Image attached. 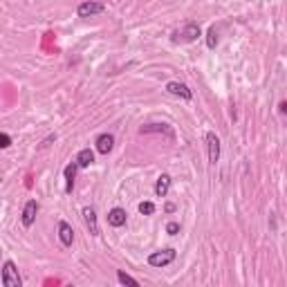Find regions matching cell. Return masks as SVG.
I'll return each instance as SVG.
<instances>
[{
    "instance_id": "6da1fadb",
    "label": "cell",
    "mask_w": 287,
    "mask_h": 287,
    "mask_svg": "<svg viewBox=\"0 0 287 287\" xmlns=\"http://www.w3.org/2000/svg\"><path fill=\"white\" fill-rule=\"evenodd\" d=\"M173 260H175V249H160V251H153V254L148 256V265L157 267V269L171 265Z\"/></svg>"
},
{
    "instance_id": "7a4b0ae2",
    "label": "cell",
    "mask_w": 287,
    "mask_h": 287,
    "mask_svg": "<svg viewBox=\"0 0 287 287\" xmlns=\"http://www.w3.org/2000/svg\"><path fill=\"white\" fill-rule=\"evenodd\" d=\"M20 276L18 269H16L14 260H5L3 265V287H20Z\"/></svg>"
},
{
    "instance_id": "3957f363",
    "label": "cell",
    "mask_w": 287,
    "mask_h": 287,
    "mask_svg": "<svg viewBox=\"0 0 287 287\" xmlns=\"http://www.w3.org/2000/svg\"><path fill=\"white\" fill-rule=\"evenodd\" d=\"M106 5L103 3H94V0H88V3H81L76 9V14L81 16V18H92V16L97 14H103Z\"/></svg>"
},
{
    "instance_id": "277c9868",
    "label": "cell",
    "mask_w": 287,
    "mask_h": 287,
    "mask_svg": "<svg viewBox=\"0 0 287 287\" xmlns=\"http://www.w3.org/2000/svg\"><path fill=\"white\" fill-rule=\"evenodd\" d=\"M139 133H142V135L162 133V135H166L168 139H175V133H173V128L168 126V123H146V126L139 128Z\"/></svg>"
},
{
    "instance_id": "5b68a950",
    "label": "cell",
    "mask_w": 287,
    "mask_h": 287,
    "mask_svg": "<svg viewBox=\"0 0 287 287\" xmlns=\"http://www.w3.org/2000/svg\"><path fill=\"white\" fill-rule=\"evenodd\" d=\"M206 148H209V164L220 160V139L216 133H206Z\"/></svg>"
},
{
    "instance_id": "8992f818",
    "label": "cell",
    "mask_w": 287,
    "mask_h": 287,
    "mask_svg": "<svg viewBox=\"0 0 287 287\" xmlns=\"http://www.w3.org/2000/svg\"><path fill=\"white\" fill-rule=\"evenodd\" d=\"M166 92L173 94V97H182L184 101H191V97H193V92L189 90V86H184V83H177V81L166 83Z\"/></svg>"
},
{
    "instance_id": "52a82bcc",
    "label": "cell",
    "mask_w": 287,
    "mask_h": 287,
    "mask_svg": "<svg viewBox=\"0 0 287 287\" xmlns=\"http://www.w3.org/2000/svg\"><path fill=\"white\" fill-rule=\"evenodd\" d=\"M36 213H38V202L36 200H30L25 204V209H22V216H20V220L25 227H32L34 222H36Z\"/></svg>"
},
{
    "instance_id": "ba28073f",
    "label": "cell",
    "mask_w": 287,
    "mask_h": 287,
    "mask_svg": "<svg viewBox=\"0 0 287 287\" xmlns=\"http://www.w3.org/2000/svg\"><path fill=\"white\" fill-rule=\"evenodd\" d=\"M182 36V41H187V43H193V41H198V38L202 36V32H200V25L198 22H189L187 27L182 30V34H175V41Z\"/></svg>"
},
{
    "instance_id": "9c48e42d",
    "label": "cell",
    "mask_w": 287,
    "mask_h": 287,
    "mask_svg": "<svg viewBox=\"0 0 287 287\" xmlns=\"http://www.w3.org/2000/svg\"><path fill=\"white\" fill-rule=\"evenodd\" d=\"M59 238H61V245L63 247H72V243H74V229L65 220L59 222Z\"/></svg>"
},
{
    "instance_id": "30bf717a",
    "label": "cell",
    "mask_w": 287,
    "mask_h": 287,
    "mask_svg": "<svg viewBox=\"0 0 287 287\" xmlns=\"http://www.w3.org/2000/svg\"><path fill=\"white\" fill-rule=\"evenodd\" d=\"M83 220H86L88 229L92 236H99V224H97V211H94V206H86L83 209Z\"/></svg>"
},
{
    "instance_id": "8fae6325",
    "label": "cell",
    "mask_w": 287,
    "mask_h": 287,
    "mask_svg": "<svg viewBox=\"0 0 287 287\" xmlns=\"http://www.w3.org/2000/svg\"><path fill=\"white\" fill-rule=\"evenodd\" d=\"M126 218H128V213L121 209V206H115V209H110L108 213V224L110 227H123L126 224Z\"/></svg>"
},
{
    "instance_id": "7c38bea8",
    "label": "cell",
    "mask_w": 287,
    "mask_h": 287,
    "mask_svg": "<svg viewBox=\"0 0 287 287\" xmlns=\"http://www.w3.org/2000/svg\"><path fill=\"white\" fill-rule=\"evenodd\" d=\"M168 191H171V175L162 173V175L157 177V182H155V195L157 198H166Z\"/></svg>"
},
{
    "instance_id": "4fadbf2b",
    "label": "cell",
    "mask_w": 287,
    "mask_h": 287,
    "mask_svg": "<svg viewBox=\"0 0 287 287\" xmlns=\"http://www.w3.org/2000/svg\"><path fill=\"white\" fill-rule=\"evenodd\" d=\"M112 146H115V137H112L110 133H103L97 137V150L101 155H108L112 150Z\"/></svg>"
},
{
    "instance_id": "5bb4252c",
    "label": "cell",
    "mask_w": 287,
    "mask_h": 287,
    "mask_svg": "<svg viewBox=\"0 0 287 287\" xmlns=\"http://www.w3.org/2000/svg\"><path fill=\"white\" fill-rule=\"evenodd\" d=\"M79 168H81V166H79L76 162H72V164L65 166L63 173H65V191H67V193H72V189H74V177H76Z\"/></svg>"
},
{
    "instance_id": "9a60e30c",
    "label": "cell",
    "mask_w": 287,
    "mask_h": 287,
    "mask_svg": "<svg viewBox=\"0 0 287 287\" xmlns=\"http://www.w3.org/2000/svg\"><path fill=\"white\" fill-rule=\"evenodd\" d=\"M76 164L81 166V168L92 166V164H94V153H92V150H90V148L79 150V155H76Z\"/></svg>"
},
{
    "instance_id": "2e32d148",
    "label": "cell",
    "mask_w": 287,
    "mask_h": 287,
    "mask_svg": "<svg viewBox=\"0 0 287 287\" xmlns=\"http://www.w3.org/2000/svg\"><path fill=\"white\" fill-rule=\"evenodd\" d=\"M117 278H119V283H123V285H133V287L139 285V280L133 278V276H128L126 272H117Z\"/></svg>"
},
{
    "instance_id": "e0dca14e",
    "label": "cell",
    "mask_w": 287,
    "mask_h": 287,
    "mask_svg": "<svg viewBox=\"0 0 287 287\" xmlns=\"http://www.w3.org/2000/svg\"><path fill=\"white\" fill-rule=\"evenodd\" d=\"M206 45H209V49H216V45H218V32H216V27H211L209 34H206Z\"/></svg>"
},
{
    "instance_id": "ac0fdd59",
    "label": "cell",
    "mask_w": 287,
    "mask_h": 287,
    "mask_svg": "<svg viewBox=\"0 0 287 287\" xmlns=\"http://www.w3.org/2000/svg\"><path fill=\"white\" fill-rule=\"evenodd\" d=\"M139 213H142V216H153V213H155V204H153V202H142V204H139Z\"/></svg>"
},
{
    "instance_id": "d6986e66",
    "label": "cell",
    "mask_w": 287,
    "mask_h": 287,
    "mask_svg": "<svg viewBox=\"0 0 287 287\" xmlns=\"http://www.w3.org/2000/svg\"><path fill=\"white\" fill-rule=\"evenodd\" d=\"M177 231H179V224H177V222H168V224H166V233L175 236Z\"/></svg>"
},
{
    "instance_id": "ffe728a7",
    "label": "cell",
    "mask_w": 287,
    "mask_h": 287,
    "mask_svg": "<svg viewBox=\"0 0 287 287\" xmlns=\"http://www.w3.org/2000/svg\"><path fill=\"white\" fill-rule=\"evenodd\" d=\"M0 142H3V144H0L3 148H9V146H11V137L7 133H3V135H0Z\"/></svg>"
},
{
    "instance_id": "44dd1931",
    "label": "cell",
    "mask_w": 287,
    "mask_h": 287,
    "mask_svg": "<svg viewBox=\"0 0 287 287\" xmlns=\"http://www.w3.org/2000/svg\"><path fill=\"white\" fill-rule=\"evenodd\" d=\"M173 211H175V204H171V202H168V204H166V213H173Z\"/></svg>"
}]
</instances>
